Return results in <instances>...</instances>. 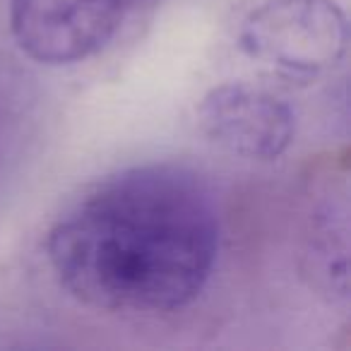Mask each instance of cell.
Segmentation results:
<instances>
[{
    "mask_svg": "<svg viewBox=\"0 0 351 351\" xmlns=\"http://www.w3.org/2000/svg\"><path fill=\"white\" fill-rule=\"evenodd\" d=\"M125 0H10V29L41 65H75L113 39Z\"/></svg>",
    "mask_w": 351,
    "mask_h": 351,
    "instance_id": "obj_3",
    "label": "cell"
},
{
    "mask_svg": "<svg viewBox=\"0 0 351 351\" xmlns=\"http://www.w3.org/2000/svg\"><path fill=\"white\" fill-rule=\"evenodd\" d=\"M346 44V17L332 0H267L239 29L241 51L287 77L327 73L344 58Z\"/></svg>",
    "mask_w": 351,
    "mask_h": 351,
    "instance_id": "obj_2",
    "label": "cell"
},
{
    "mask_svg": "<svg viewBox=\"0 0 351 351\" xmlns=\"http://www.w3.org/2000/svg\"><path fill=\"white\" fill-rule=\"evenodd\" d=\"M212 191L178 164L130 166L99 181L46 236L58 287L116 315H169L193 306L219 258Z\"/></svg>",
    "mask_w": 351,
    "mask_h": 351,
    "instance_id": "obj_1",
    "label": "cell"
},
{
    "mask_svg": "<svg viewBox=\"0 0 351 351\" xmlns=\"http://www.w3.org/2000/svg\"><path fill=\"white\" fill-rule=\"evenodd\" d=\"M197 121L217 147L250 161L279 159L296 135L291 106L277 94L243 82L210 89L197 106Z\"/></svg>",
    "mask_w": 351,
    "mask_h": 351,
    "instance_id": "obj_4",
    "label": "cell"
}]
</instances>
